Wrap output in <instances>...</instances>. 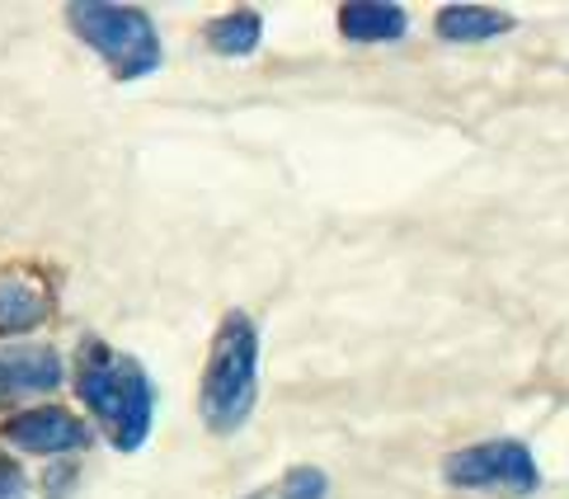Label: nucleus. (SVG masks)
Masks as SVG:
<instances>
[{
    "label": "nucleus",
    "instance_id": "1",
    "mask_svg": "<svg viewBox=\"0 0 569 499\" xmlns=\"http://www.w3.org/2000/svg\"><path fill=\"white\" fill-rule=\"evenodd\" d=\"M76 391L118 452H137L156 425V382L132 353L86 335L76 349Z\"/></svg>",
    "mask_w": 569,
    "mask_h": 499
},
{
    "label": "nucleus",
    "instance_id": "2",
    "mask_svg": "<svg viewBox=\"0 0 569 499\" xmlns=\"http://www.w3.org/2000/svg\"><path fill=\"white\" fill-rule=\"evenodd\" d=\"M259 401V330L246 311H227L212 335L208 368L198 387V415L212 433L246 429Z\"/></svg>",
    "mask_w": 569,
    "mask_h": 499
},
{
    "label": "nucleus",
    "instance_id": "3",
    "mask_svg": "<svg viewBox=\"0 0 569 499\" xmlns=\"http://www.w3.org/2000/svg\"><path fill=\"white\" fill-rule=\"evenodd\" d=\"M67 24L71 33L86 43L90 52L104 57V67L113 81H147L166 62L160 48L156 19L141 6H113V0H76L67 6Z\"/></svg>",
    "mask_w": 569,
    "mask_h": 499
},
{
    "label": "nucleus",
    "instance_id": "4",
    "mask_svg": "<svg viewBox=\"0 0 569 499\" xmlns=\"http://www.w3.org/2000/svg\"><path fill=\"white\" fill-rule=\"evenodd\" d=\"M442 481L466 495L527 499L541 490V467L522 438H485V443H466L447 457Z\"/></svg>",
    "mask_w": 569,
    "mask_h": 499
},
{
    "label": "nucleus",
    "instance_id": "5",
    "mask_svg": "<svg viewBox=\"0 0 569 499\" xmlns=\"http://www.w3.org/2000/svg\"><path fill=\"white\" fill-rule=\"evenodd\" d=\"M6 438L33 457H71L90 448V425L62 406H38V410H19L6 425Z\"/></svg>",
    "mask_w": 569,
    "mask_h": 499
},
{
    "label": "nucleus",
    "instance_id": "6",
    "mask_svg": "<svg viewBox=\"0 0 569 499\" xmlns=\"http://www.w3.org/2000/svg\"><path fill=\"white\" fill-rule=\"evenodd\" d=\"M62 387V353L52 345H10L0 349V406L19 396H43Z\"/></svg>",
    "mask_w": 569,
    "mask_h": 499
},
{
    "label": "nucleus",
    "instance_id": "7",
    "mask_svg": "<svg viewBox=\"0 0 569 499\" xmlns=\"http://www.w3.org/2000/svg\"><path fill=\"white\" fill-rule=\"evenodd\" d=\"M52 316V288L33 269H0V335L38 330Z\"/></svg>",
    "mask_w": 569,
    "mask_h": 499
},
{
    "label": "nucleus",
    "instance_id": "8",
    "mask_svg": "<svg viewBox=\"0 0 569 499\" xmlns=\"http://www.w3.org/2000/svg\"><path fill=\"white\" fill-rule=\"evenodd\" d=\"M339 33L349 43H400L410 33V14L396 0H353L339 10Z\"/></svg>",
    "mask_w": 569,
    "mask_h": 499
},
{
    "label": "nucleus",
    "instance_id": "9",
    "mask_svg": "<svg viewBox=\"0 0 569 499\" xmlns=\"http://www.w3.org/2000/svg\"><path fill=\"white\" fill-rule=\"evenodd\" d=\"M513 29V14L499 6H442L438 38L442 43H490V38Z\"/></svg>",
    "mask_w": 569,
    "mask_h": 499
},
{
    "label": "nucleus",
    "instance_id": "10",
    "mask_svg": "<svg viewBox=\"0 0 569 499\" xmlns=\"http://www.w3.org/2000/svg\"><path fill=\"white\" fill-rule=\"evenodd\" d=\"M208 48L217 52V57H250L254 48H259V38H263V14L259 10H250V6H240V10H231V14H221V19H212L208 29Z\"/></svg>",
    "mask_w": 569,
    "mask_h": 499
},
{
    "label": "nucleus",
    "instance_id": "11",
    "mask_svg": "<svg viewBox=\"0 0 569 499\" xmlns=\"http://www.w3.org/2000/svg\"><path fill=\"white\" fill-rule=\"evenodd\" d=\"M325 495H330V476L320 467H292V471H282L278 481L259 486L240 499H325Z\"/></svg>",
    "mask_w": 569,
    "mask_h": 499
},
{
    "label": "nucleus",
    "instance_id": "12",
    "mask_svg": "<svg viewBox=\"0 0 569 499\" xmlns=\"http://www.w3.org/2000/svg\"><path fill=\"white\" fill-rule=\"evenodd\" d=\"M0 499H29L24 471H19L14 457H6V452H0Z\"/></svg>",
    "mask_w": 569,
    "mask_h": 499
}]
</instances>
